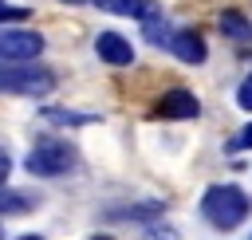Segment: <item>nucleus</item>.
<instances>
[{
	"instance_id": "obj_1",
	"label": "nucleus",
	"mask_w": 252,
	"mask_h": 240,
	"mask_svg": "<svg viewBox=\"0 0 252 240\" xmlns=\"http://www.w3.org/2000/svg\"><path fill=\"white\" fill-rule=\"evenodd\" d=\"M252 212V201L240 185H209L205 197H201V216L213 224V228H224L232 232L244 216Z\"/></svg>"
},
{
	"instance_id": "obj_2",
	"label": "nucleus",
	"mask_w": 252,
	"mask_h": 240,
	"mask_svg": "<svg viewBox=\"0 0 252 240\" xmlns=\"http://www.w3.org/2000/svg\"><path fill=\"white\" fill-rule=\"evenodd\" d=\"M24 165L35 177H63V173H71L79 165V153H75V146L59 142V138H39L32 146V153L24 157Z\"/></svg>"
},
{
	"instance_id": "obj_3",
	"label": "nucleus",
	"mask_w": 252,
	"mask_h": 240,
	"mask_svg": "<svg viewBox=\"0 0 252 240\" xmlns=\"http://www.w3.org/2000/svg\"><path fill=\"white\" fill-rule=\"evenodd\" d=\"M55 90V75L47 67H35V63H4L0 67V94H47Z\"/></svg>"
},
{
	"instance_id": "obj_4",
	"label": "nucleus",
	"mask_w": 252,
	"mask_h": 240,
	"mask_svg": "<svg viewBox=\"0 0 252 240\" xmlns=\"http://www.w3.org/2000/svg\"><path fill=\"white\" fill-rule=\"evenodd\" d=\"M43 51V35L39 31H0V63H32Z\"/></svg>"
},
{
	"instance_id": "obj_5",
	"label": "nucleus",
	"mask_w": 252,
	"mask_h": 240,
	"mask_svg": "<svg viewBox=\"0 0 252 240\" xmlns=\"http://www.w3.org/2000/svg\"><path fill=\"white\" fill-rule=\"evenodd\" d=\"M197 114H201V102H197V94L185 90V87L165 90L161 102H158V118H197Z\"/></svg>"
},
{
	"instance_id": "obj_6",
	"label": "nucleus",
	"mask_w": 252,
	"mask_h": 240,
	"mask_svg": "<svg viewBox=\"0 0 252 240\" xmlns=\"http://www.w3.org/2000/svg\"><path fill=\"white\" fill-rule=\"evenodd\" d=\"M94 51H98V59H106L110 67H130V63H134V47H130V39H122L118 31H98Z\"/></svg>"
},
{
	"instance_id": "obj_7",
	"label": "nucleus",
	"mask_w": 252,
	"mask_h": 240,
	"mask_svg": "<svg viewBox=\"0 0 252 240\" xmlns=\"http://www.w3.org/2000/svg\"><path fill=\"white\" fill-rule=\"evenodd\" d=\"M169 51H173L181 63H193V67H197V63H205V55H209V51H205V39H201L197 31H189V28L173 31V39H169Z\"/></svg>"
},
{
	"instance_id": "obj_8",
	"label": "nucleus",
	"mask_w": 252,
	"mask_h": 240,
	"mask_svg": "<svg viewBox=\"0 0 252 240\" xmlns=\"http://www.w3.org/2000/svg\"><path fill=\"white\" fill-rule=\"evenodd\" d=\"M94 8H102V12H114V16H134V20H154V16H161V8L154 4V0H91Z\"/></svg>"
},
{
	"instance_id": "obj_9",
	"label": "nucleus",
	"mask_w": 252,
	"mask_h": 240,
	"mask_svg": "<svg viewBox=\"0 0 252 240\" xmlns=\"http://www.w3.org/2000/svg\"><path fill=\"white\" fill-rule=\"evenodd\" d=\"M161 201H142V205H122V209H110L106 220H146V216H161Z\"/></svg>"
},
{
	"instance_id": "obj_10",
	"label": "nucleus",
	"mask_w": 252,
	"mask_h": 240,
	"mask_svg": "<svg viewBox=\"0 0 252 240\" xmlns=\"http://www.w3.org/2000/svg\"><path fill=\"white\" fill-rule=\"evenodd\" d=\"M220 31H224L228 39H240V43L252 39V24H248L240 12H224V16H220Z\"/></svg>"
},
{
	"instance_id": "obj_11",
	"label": "nucleus",
	"mask_w": 252,
	"mask_h": 240,
	"mask_svg": "<svg viewBox=\"0 0 252 240\" xmlns=\"http://www.w3.org/2000/svg\"><path fill=\"white\" fill-rule=\"evenodd\" d=\"M43 118H47V122H59V126H87V122H98V114H79V110H55V106H47V110H43Z\"/></svg>"
},
{
	"instance_id": "obj_12",
	"label": "nucleus",
	"mask_w": 252,
	"mask_h": 240,
	"mask_svg": "<svg viewBox=\"0 0 252 240\" xmlns=\"http://www.w3.org/2000/svg\"><path fill=\"white\" fill-rule=\"evenodd\" d=\"M28 209H32V197L12 193V189L0 185V216H16V212H28Z\"/></svg>"
},
{
	"instance_id": "obj_13",
	"label": "nucleus",
	"mask_w": 252,
	"mask_h": 240,
	"mask_svg": "<svg viewBox=\"0 0 252 240\" xmlns=\"http://www.w3.org/2000/svg\"><path fill=\"white\" fill-rule=\"evenodd\" d=\"M146 39H150V43H158V47H169L173 31H169V24H165L161 16H154V20H146Z\"/></svg>"
},
{
	"instance_id": "obj_14",
	"label": "nucleus",
	"mask_w": 252,
	"mask_h": 240,
	"mask_svg": "<svg viewBox=\"0 0 252 240\" xmlns=\"http://www.w3.org/2000/svg\"><path fill=\"white\" fill-rule=\"evenodd\" d=\"M142 240H181V236H177V228H173V224L158 220V224H150V228H146V236H142Z\"/></svg>"
},
{
	"instance_id": "obj_15",
	"label": "nucleus",
	"mask_w": 252,
	"mask_h": 240,
	"mask_svg": "<svg viewBox=\"0 0 252 240\" xmlns=\"http://www.w3.org/2000/svg\"><path fill=\"white\" fill-rule=\"evenodd\" d=\"M32 12L28 8H12V4H0V24H20V20H28Z\"/></svg>"
},
{
	"instance_id": "obj_16",
	"label": "nucleus",
	"mask_w": 252,
	"mask_h": 240,
	"mask_svg": "<svg viewBox=\"0 0 252 240\" xmlns=\"http://www.w3.org/2000/svg\"><path fill=\"white\" fill-rule=\"evenodd\" d=\"M236 106H240V110H252V75L240 83V90H236Z\"/></svg>"
},
{
	"instance_id": "obj_17",
	"label": "nucleus",
	"mask_w": 252,
	"mask_h": 240,
	"mask_svg": "<svg viewBox=\"0 0 252 240\" xmlns=\"http://www.w3.org/2000/svg\"><path fill=\"white\" fill-rule=\"evenodd\" d=\"M248 146H252V126H244L240 138H232V150H248Z\"/></svg>"
},
{
	"instance_id": "obj_18",
	"label": "nucleus",
	"mask_w": 252,
	"mask_h": 240,
	"mask_svg": "<svg viewBox=\"0 0 252 240\" xmlns=\"http://www.w3.org/2000/svg\"><path fill=\"white\" fill-rule=\"evenodd\" d=\"M8 169H12V161H8V150H0V181L8 177Z\"/></svg>"
},
{
	"instance_id": "obj_19",
	"label": "nucleus",
	"mask_w": 252,
	"mask_h": 240,
	"mask_svg": "<svg viewBox=\"0 0 252 240\" xmlns=\"http://www.w3.org/2000/svg\"><path fill=\"white\" fill-rule=\"evenodd\" d=\"M20 240H43V236H20Z\"/></svg>"
},
{
	"instance_id": "obj_20",
	"label": "nucleus",
	"mask_w": 252,
	"mask_h": 240,
	"mask_svg": "<svg viewBox=\"0 0 252 240\" xmlns=\"http://www.w3.org/2000/svg\"><path fill=\"white\" fill-rule=\"evenodd\" d=\"M91 240H110V236H91Z\"/></svg>"
},
{
	"instance_id": "obj_21",
	"label": "nucleus",
	"mask_w": 252,
	"mask_h": 240,
	"mask_svg": "<svg viewBox=\"0 0 252 240\" xmlns=\"http://www.w3.org/2000/svg\"><path fill=\"white\" fill-rule=\"evenodd\" d=\"M67 4H79V0H67Z\"/></svg>"
}]
</instances>
